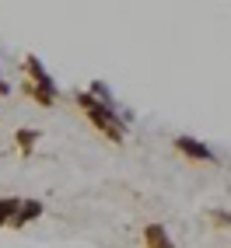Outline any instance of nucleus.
Here are the masks:
<instances>
[{
	"label": "nucleus",
	"mask_w": 231,
	"mask_h": 248,
	"mask_svg": "<svg viewBox=\"0 0 231 248\" xmlns=\"http://www.w3.org/2000/svg\"><path fill=\"white\" fill-rule=\"evenodd\" d=\"M81 108H84V112L91 115V119H95L98 126H102V133H109V137H116V140L123 137V126L116 123V119H112V115H109L105 108H98V102H91L88 94H81Z\"/></svg>",
	"instance_id": "nucleus-1"
},
{
	"label": "nucleus",
	"mask_w": 231,
	"mask_h": 248,
	"mask_svg": "<svg viewBox=\"0 0 231 248\" xmlns=\"http://www.w3.org/2000/svg\"><path fill=\"white\" fill-rule=\"evenodd\" d=\"M175 147H179V151H186V154H193V157H200V161H210V151H207L203 143L189 140V137H179V140H175Z\"/></svg>",
	"instance_id": "nucleus-2"
},
{
	"label": "nucleus",
	"mask_w": 231,
	"mask_h": 248,
	"mask_svg": "<svg viewBox=\"0 0 231 248\" xmlns=\"http://www.w3.org/2000/svg\"><path fill=\"white\" fill-rule=\"evenodd\" d=\"M147 238H151V248H172L168 241H165V231L161 227H147Z\"/></svg>",
	"instance_id": "nucleus-3"
},
{
	"label": "nucleus",
	"mask_w": 231,
	"mask_h": 248,
	"mask_svg": "<svg viewBox=\"0 0 231 248\" xmlns=\"http://www.w3.org/2000/svg\"><path fill=\"white\" fill-rule=\"evenodd\" d=\"M39 210H42L39 203H25V206H21V217H35V213H39Z\"/></svg>",
	"instance_id": "nucleus-4"
},
{
	"label": "nucleus",
	"mask_w": 231,
	"mask_h": 248,
	"mask_svg": "<svg viewBox=\"0 0 231 248\" xmlns=\"http://www.w3.org/2000/svg\"><path fill=\"white\" fill-rule=\"evenodd\" d=\"M14 206H18V203H11V200H7V203H0V220H4V217H7V213H11Z\"/></svg>",
	"instance_id": "nucleus-5"
},
{
	"label": "nucleus",
	"mask_w": 231,
	"mask_h": 248,
	"mask_svg": "<svg viewBox=\"0 0 231 248\" xmlns=\"http://www.w3.org/2000/svg\"><path fill=\"white\" fill-rule=\"evenodd\" d=\"M0 91H7V84H4V80H0Z\"/></svg>",
	"instance_id": "nucleus-6"
}]
</instances>
